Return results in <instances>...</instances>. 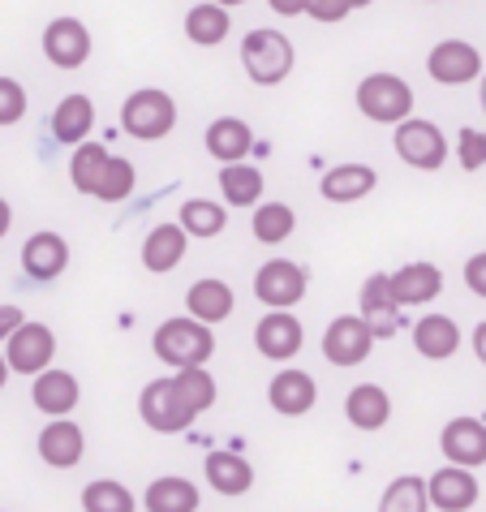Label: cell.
Wrapping results in <instances>:
<instances>
[{"instance_id":"obj_1","label":"cell","mask_w":486,"mask_h":512,"mask_svg":"<svg viewBox=\"0 0 486 512\" xmlns=\"http://www.w3.org/2000/svg\"><path fill=\"white\" fill-rule=\"evenodd\" d=\"M151 349L155 358L173 371H190V366H207L211 353H216V332L207 323H198L194 315H177V319H164L151 336Z\"/></svg>"},{"instance_id":"obj_2","label":"cell","mask_w":486,"mask_h":512,"mask_svg":"<svg viewBox=\"0 0 486 512\" xmlns=\"http://www.w3.org/2000/svg\"><path fill=\"white\" fill-rule=\"evenodd\" d=\"M293 61H297V52L284 31L259 26V31H250L241 39V69H246L250 82H259V87H280V82L293 74Z\"/></svg>"},{"instance_id":"obj_3","label":"cell","mask_w":486,"mask_h":512,"mask_svg":"<svg viewBox=\"0 0 486 512\" xmlns=\"http://www.w3.org/2000/svg\"><path fill=\"white\" fill-rule=\"evenodd\" d=\"M177 125V104L173 95L160 87H138L134 95H125L121 104V130L138 142H160L173 134Z\"/></svg>"},{"instance_id":"obj_4","label":"cell","mask_w":486,"mask_h":512,"mask_svg":"<svg viewBox=\"0 0 486 512\" xmlns=\"http://www.w3.org/2000/svg\"><path fill=\"white\" fill-rule=\"evenodd\" d=\"M357 112L375 125H400L413 117V87L400 74H366L357 82Z\"/></svg>"},{"instance_id":"obj_5","label":"cell","mask_w":486,"mask_h":512,"mask_svg":"<svg viewBox=\"0 0 486 512\" xmlns=\"http://www.w3.org/2000/svg\"><path fill=\"white\" fill-rule=\"evenodd\" d=\"M138 414H142V422H147L155 435H181V431H190V422L198 418V409L185 401V392L177 388V379L164 375V379H151L147 388H142Z\"/></svg>"},{"instance_id":"obj_6","label":"cell","mask_w":486,"mask_h":512,"mask_svg":"<svg viewBox=\"0 0 486 512\" xmlns=\"http://www.w3.org/2000/svg\"><path fill=\"white\" fill-rule=\"evenodd\" d=\"M310 289V272L293 259H267L259 272H254V297L267 310H293Z\"/></svg>"},{"instance_id":"obj_7","label":"cell","mask_w":486,"mask_h":512,"mask_svg":"<svg viewBox=\"0 0 486 512\" xmlns=\"http://www.w3.org/2000/svg\"><path fill=\"white\" fill-rule=\"evenodd\" d=\"M392 147L409 168H422V173H435V168H443V160H448V138H443V130L435 121H418V117L396 125Z\"/></svg>"},{"instance_id":"obj_8","label":"cell","mask_w":486,"mask_h":512,"mask_svg":"<svg viewBox=\"0 0 486 512\" xmlns=\"http://www.w3.org/2000/svg\"><path fill=\"white\" fill-rule=\"evenodd\" d=\"M5 358H9V371L13 375H44L52 358H56V332L48 323H31L26 319L18 332L5 340Z\"/></svg>"},{"instance_id":"obj_9","label":"cell","mask_w":486,"mask_h":512,"mask_svg":"<svg viewBox=\"0 0 486 512\" xmlns=\"http://www.w3.org/2000/svg\"><path fill=\"white\" fill-rule=\"evenodd\" d=\"M426 74H431L439 87H469V82L482 78V52L469 44V39H443L426 56Z\"/></svg>"},{"instance_id":"obj_10","label":"cell","mask_w":486,"mask_h":512,"mask_svg":"<svg viewBox=\"0 0 486 512\" xmlns=\"http://www.w3.org/2000/svg\"><path fill=\"white\" fill-rule=\"evenodd\" d=\"M375 349V332L362 315H336L323 332V358L332 366H362Z\"/></svg>"},{"instance_id":"obj_11","label":"cell","mask_w":486,"mask_h":512,"mask_svg":"<svg viewBox=\"0 0 486 512\" xmlns=\"http://www.w3.org/2000/svg\"><path fill=\"white\" fill-rule=\"evenodd\" d=\"M306 345V327L293 310H267L254 327V349L263 353L267 362H293Z\"/></svg>"},{"instance_id":"obj_12","label":"cell","mask_w":486,"mask_h":512,"mask_svg":"<svg viewBox=\"0 0 486 512\" xmlns=\"http://www.w3.org/2000/svg\"><path fill=\"white\" fill-rule=\"evenodd\" d=\"M362 315L366 323H370V332H375V340H392L400 327H405V306L396 302V293H392V276H383V272H375V276H366V284H362Z\"/></svg>"},{"instance_id":"obj_13","label":"cell","mask_w":486,"mask_h":512,"mask_svg":"<svg viewBox=\"0 0 486 512\" xmlns=\"http://www.w3.org/2000/svg\"><path fill=\"white\" fill-rule=\"evenodd\" d=\"M44 56L56 69H82L91 61V31L78 18H52L44 31Z\"/></svg>"},{"instance_id":"obj_14","label":"cell","mask_w":486,"mask_h":512,"mask_svg":"<svg viewBox=\"0 0 486 512\" xmlns=\"http://www.w3.org/2000/svg\"><path fill=\"white\" fill-rule=\"evenodd\" d=\"M35 448H39V457H44V465L74 469L82 457H87V431H82L74 418H52L44 431H39Z\"/></svg>"},{"instance_id":"obj_15","label":"cell","mask_w":486,"mask_h":512,"mask_svg":"<svg viewBox=\"0 0 486 512\" xmlns=\"http://www.w3.org/2000/svg\"><path fill=\"white\" fill-rule=\"evenodd\" d=\"M431 487V508L439 512H474L478 504V474L465 465H443L426 478Z\"/></svg>"},{"instance_id":"obj_16","label":"cell","mask_w":486,"mask_h":512,"mask_svg":"<svg viewBox=\"0 0 486 512\" xmlns=\"http://www.w3.org/2000/svg\"><path fill=\"white\" fill-rule=\"evenodd\" d=\"M314 401H319V383L306 371H297V366H284V371H276V379L267 383V405L276 409L280 418H302L314 409Z\"/></svg>"},{"instance_id":"obj_17","label":"cell","mask_w":486,"mask_h":512,"mask_svg":"<svg viewBox=\"0 0 486 512\" xmlns=\"http://www.w3.org/2000/svg\"><path fill=\"white\" fill-rule=\"evenodd\" d=\"M439 448L448 465H465V469L486 465V418H452L439 431Z\"/></svg>"},{"instance_id":"obj_18","label":"cell","mask_w":486,"mask_h":512,"mask_svg":"<svg viewBox=\"0 0 486 512\" xmlns=\"http://www.w3.org/2000/svg\"><path fill=\"white\" fill-rule=\"evenodd\" d=\"M65 267H69V241L61 233H31L26 237V246H22V272L39 280V284H48L56 276H65Z\"/></svg>"},{"instance_id":"obj_19","label":"cell","mask_w":486,"mask_h":512,"mask_svg":"<svg viewBox=\"0 0 486 512\" xmlns=\"http://www.w3.org/2000/svg\"><path fill=\"white\" fill-rule=\"evenodd\" d=\"M31 401H35L39 414L69 418L78 409V401H82V388H78V379L69 371H56V366H48V371L35 375V383H31Z\"/></svg>"},{"instance_id":"obj_20","label":"cell","mask_w":486,"mask_h":512,"mask_svg":"<svg viewBox=\"0 0 486 512\" xmlns=\"http://www.w3.org/2000/svg\"><path fill=\"white\" fill-rule=\"evenodd\" d=\"M392 293H396V302L400 306H431L435 297L443 293V272L435 263H426V259H413L405 263L400 272H392Z\"/></svg>"},{"instance_id":"obj_21","label":"cell","mask_w":486,"mask_h":512,"mask_svg":"<svg viewBox=\"0 0 486 512\" xmlns=\"http://www.w3.org/2000/svg\"><path fill=\"white\" fill-rule=\"evenodd\" d=\"M233 306H237L233 284H228V280H216V276L194 280V284H190V293H185V310H190L198 323H207V327L224 323L228 315H233Z\"/></svg>"},{"instance_id":"obj_22","label":"cell","mask_w":486,"mask_h":512,"mask_svg":"<svg viewBox=\"0 0 486 512\" xmlns=\"http://www.w3.org/2000/svg\"><path fill=\"white\" fill-rule=\"evenodd\" d=\"M185 250H190V233H185L181 224H155L147 241H142V267H147L151 276H164V272H173V267H181Z\"/></svg>"},{"instance_id":"obj_23","label":"cell","mask_w":486,"mask_h":512,"mask_svg":"<svg viewBox=\"0 0 486 512\" xmlns=\"http://www.w3.org/2000/svg\"><path fill=\"white\" fill-rule=\"evenodd\" d=\"M319 190L327 203H357V198H366L370 190H379V173L370 164H336V168H327L323 181H319Z\"/></svg>"},{"instance_id":"obj_24","label":"cell","mask_w":486,"mask_h":512,"mask_svg":"<svg viewBox=\"0 0 486 512\" xmlns=\"http://www.w3.org/2000/svg\"><path fill=\"white\" fill-rule=\"evenodd\" d=\"M203 474H207V487L216 495H228V500H237V495H246L254 487V465L241 452H207Z\"/></svg>"},{"instance_id":"obj_25","label":"cell","mask_w":486,"mask_h":512,"mask_svg":"<svg viewBox=\"0 0 486 512\" xmlns=\"http://www.w3.org/2000/svg\"><path fill=\"white\" fill-rule=\"evenodd\" d=\"M345 418L357 431H383L392 422V396L379 383H357L345 396Z\"/></svg>"},{"instance_id":"obj_26","label":"cell","mask_w":486,"mask_h":512,"mask_svg":"<svg viewBox=\"0 0 486 512\" xmlns=\"http://www.w3.org/2000/svg\"><path fill=\"white\" fill-rule=\"evenodd\" d=\"M198 504H203L198 482L181 478V474H164L142 491V508L147 512H198Z\"/></svg>"},{"instance_id":"obj_27","label":"cell","mask_w":486,"mask_h":512,"mask_svg":"<svg viewBox=\"0 0 486 512\" xmlns=\"http://www.w3.org/2000/svg\"><path fill=\"white\" fill-rule=\"evenodd\" d=\"M413 349H418L426 362H448L452 353L461 349V327L448 315H422L413 323Z\"/></svg>"},{"instance_id":"obj_28","label":"cell","mask_w":486,"mask_h":512,"mask_svg":"<svg viewBox=\"0 0 486 512\" xmlns=\"http://www.w3.org/2000/svg\"><path fill=\"white\" fill-rule=\"evenodd\" d=\"M95 130V104L91 95H65L61 104L52 112V134L56 142H65V147H82V142L91 138Z\"/></svg>"},{"instance_id":"obj_29","label":"cell","mask_w":486,"mask_h":512,"mask_svg":"<svg viewBox=\"0 0 486 512\" xmlns=\"http://www.w3.org/2000/svg\"><path fill=\"white\" fill-rule=\"evenodd\" d=\"M220 190H224V203L228 207H259L263 203V168L241 160V164H220Z\"/></svg>"},{"instance_id":"obj_30","label":"cell","mask_w":486,"mask_h":512,"mask_svg":"<svg viewBox=\"0 0 486 512\" xmlns=\"http://www.w3.org/2000/svg\"><path fill=\"white\" fill-rule=\"evenodd\" d=\"M207 151L216 155L220 164H241L254 151V130L237 117H220L207 125Z\"/></svg>"},{"instance_id":"obj_31","label":"cell","mask_w":486,"mask_h":512,"mask_svg":"<svg viewBox=\"0 0 486 512\" xmlns=\"http://www.w3.org/2000/svg\"><path fill=\"white\" fill-rule=\"evenodd\" d=\"M228 35H233V18H228V9L216 5V0H203V5H194L185 13V39H190V44L220 48Z\"/></svg>"},{"instance_id":"obj_32","label":"cell","mask_w":486,"mask_h":512,"mask_svg":"<svg viewBox=\"0 0 486 512\" xmlns=\"http://www.w3.org/2000/svg\"><path fill=\"white\" fill-rule=\"evenodd\" d=\"M108 160H112V151L104 147V142L87 138L82 147H74V155H69V181H74V190L95 198L99 181H104V173H108Z\"/></svg>"},{"instance_id":"obj_33","label":"cell","mask_w":486,"mask_h":512,"mask_svg":"<svg viewBox=\"0 0 486 512\" xmlns=\"http://www.w3.org/2000/svg\"><path fill=\"white\" fill-rule=\"evenodd\" d=\"M177 224L190 237H220L224 224H228V207L224 203H211V198H185L181 211H177Z\"/></svg>"},{"instance_id":"obj_34","label":"cell","mask_w":486,"mask_h":512,"mask_svg":"<svg viewBox=\"0 0 486 512\" xmlns=\"http://www.w3.org/2000/svg\"><path fill=\"white\" fill-rule=\"evenodd\" d=\"M379 512H431V487L418 474H400L379 495Z\"/></svg>"},{"instance_id":"obj_35","label":"cell","mask_w":486,"mask_h":512,"mask_svg":"<svg viewBox=\"0 0 486 512\" xmlns=\"http://www.w3.org/2000/svg\"><path fill=\"white\" fill-rule=\"evenodd\" d=\"M297 229V211L289 203H259L254 207V241L263 246H284Z\"/></svg>"},{"instance_id":"obj_36","label":"cell","mask_w":486,"mask_h":512,"mask_svg":"<svg viewBox=\"0 0 486 512\" xmlns=\"http://www.w3.org/2000/svg\"><path fill=\"white\" fill-rule=\"evenodd\" d=\"M82 508L87 512H138L134 491L117 478H95L82 487Z\"/></svg>"},{"instance_id":"obj_37","label":"cell","mask_w":486,"mask_h":512,"mask_svg":"<svg viewBox=\"0 0 486 512\" xmlns=\"http://www.w3.org/2000/svg\"><path fill=\"white\" fill-rule=\"evenodd\" d=\"M177 388L185 392V401H190L198 414H207L211 405H216V379H211L207 366H190V371H173Z\"/></svg>"},{"instance_id":"obj_38","label":"cell","mask_w":486,"mask_h":512,"mask_svg":"<svg viewBox=\"0 0 486 512\" xmlns=\"http://www.w3.org/2000/svg\"><path fill=\"white\" fill-rule=\"evenodd\" d=\"M134 181H138L134 164L125 160V155H112L108 173H104V181H99V190H95V198H104V203H121V198H130Z\"/></svg>"},{"instance_id":"obj_39","label":"cell","mask_w":486,"mask_h":512,"mask_svg":"<svg viewBox=\"0 0 486 512\" xmlns=\"http://www.w3.org/2000/svg\"><path fill=\"white\" fill-rule=\"evenodd\" d=\"M456 160H461L465 173H478V168H486V134L474 130V125H465V130L456 134Z\"/></svg>"},{"instance_id":"obj_40","label":"cell","mask_w":486,"mask_h":512,"mask_svg":"<svg viewBox=\"0 0 486 512\" xmlns=\"http://www.w3.org/2000/svg\"><path fill=\"white\" fill-rule=\"evenodd\" d=\"M26 117V87L18 78H0V125H18Z\"/></svg>"},{"instance_id":"obj_41","label":"cell","mask_w":486,"mask_h":512,"mask_svg":"<svg viewBox=\"0 0 486 512\" xmlns=\"http://www.w3.org/2000/svg\"><path fill=\"white\" fill-rule=\"evenodd\" d=\"M306 13H310L314 22H345L353 9L345 5V0H310V5H306Z\"/></svg>"},{"instance_id":"obj_42","label":"cell","mask_w":486,"mask_h":512,"mask_svg":"<svg viewBox=\"0 0 486 512\" xmlns=\"http://www.w3.org/2000/svg\"><path fill=\"white\" fill-rule=\"evenodd\" d=\"M465 284H469V293L486 297V250H482V254H474V259L465 263Z\"/></svg>"},{"instance_id":"obj_43","label":"cell","mask_w":486,"mask_h":512,"mask_svg":"<svg viewBox=\"0 0 486 512\" xmlns=\"http://www.w3.org/2000/svg\"><path fill=\"white\" fill-rule=\"evenodd\" d=\"M26 323V315H22V306H13V302H5L0 306V345H5V340L18 332V327Z\"/></svg>"},{"instance_id":"obj_44","label":"cell","mask_w":486,"mask_h":512,"mask_svg":"<svg viewBox=\"0 0 486 512\" xmlns=\"http://www.w3.org/2000/svg\"><path fill=\"white\" fill-rule=\"evenodd\" d=\"M267 5L276 9L280 18H297V13H306V5H310V0H267Z\"/></svg>"},{"instance_id":"obj_45","label":"cell","mask_w":486,"mask_h":512,"mask_svg":"<svg viewBox=\"0 0 486 512\" xmlns=\"http://www.w3.org/2000/svg\"><path fill=\"white\" fill-rule=\"evenodd\" d=\"M474 353H478V362L486 366V323L474 327Z\"/></svg>"},{"instance_id":"obj_46","label":"cell","mask_w":486,"mask_h":512,"mask_svg":"<svg viewBox=\"0 0 486 512\" xmlns=\"http://www.w3.org/2000/svg\"><path fill=\"white\" fill-rule=\"evenodd\" d=\"M13 229V207L5 203V198H0V237H5Z\"/></svg>"},{"instance_id":"obj_47","label":"cell","mask_w":486,"mask_h":512,"mask_svg":"<svg viewBox=\"0 0 486 512\" xmlns=\"http://www.w3.org/2000/svg\"><path fill=\"white\" fill-rule=\"evenodd\" d=\"M5 383H9V358L0 353V388H5Z\"/></svg>"},{"instance_id":"obj_48","label":"cell","mask_w":486,"mask_h":512,"mask_svg":"<svg viewBox=\"0 0 486 512\" xmlns=\"http://www.w3.org/2000/svg\"><path fill=\"white\" fill-rule=\"evenodd\" d=\"M349 9H366V5H375V0H345Z\"/></svg>"},{"instance_id":"obj_49","label":"cell","mask_w":486,"mask_h":512,"mask_svg":"<svg viewBox=\"0 0 486 512\" xmlns=\"http://www.w3.org/2000/svg\"><path fill=\"white\" fill-rule=\"evenodd\" d=\"M478 99H482V112H486V74H482V87H478Z\"/></svg>"},{"instance_id":"obj_50","label":"cell","mask_w":486,"mask_h":512,"mask_svg":"<svg viewBox=\"0 0 486 512\" xmlns=\"http://www.w3.org/2000/svg\"><path fill=\"white\" fill-rule=\"evenodd\" d=\"M216 5H224V9H233V5H246V0H216Z\"/></svg>"},{"instance_id":"obj_51","label":"cell","mask_w":486,"mask_h":512,"mask_svg":"<svg viewBox=\"0 0 486 512\" xmlns=\"http://www.w3.org/2000/svg\"><path fill=\"white\" fill-rule=\"evenodd\" d=\"M482 418H486V414H482Z\"/></svg>"}]
</instances>
